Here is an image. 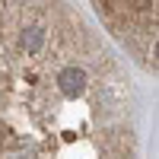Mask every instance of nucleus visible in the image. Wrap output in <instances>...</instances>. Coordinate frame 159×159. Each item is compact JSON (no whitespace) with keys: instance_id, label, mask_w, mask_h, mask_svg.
I'll list each match as a JSON object with an SVG mask.
<instances>
[{"instance_id":"obj_1","label":"nucleus","mask_w":159,"mask_h":159,"mask_svg":"<svg viewBox=\"0 0 159 159\" xmlns=\"http://www.w3.org/2000/svg\"><path fill=\"white\" fill-rule=\"evenodd\" d=\"M0 159H143L134 80L76 0H0Z\"/></svg>"},{"instance_id":"obj_2","label":"nucleus","mask_w":159,"mask_h":159,"mask_svg":"<svg viewBox=\"0 0 159 159\" xmlns=\"http://www.w3.org/2000/svg\"><path fill=\"white\" fill-rule=\"evenodd\" d=\"M102 32L134 67L159 76V0H86Z\"/></svg>"}]
</instances>
